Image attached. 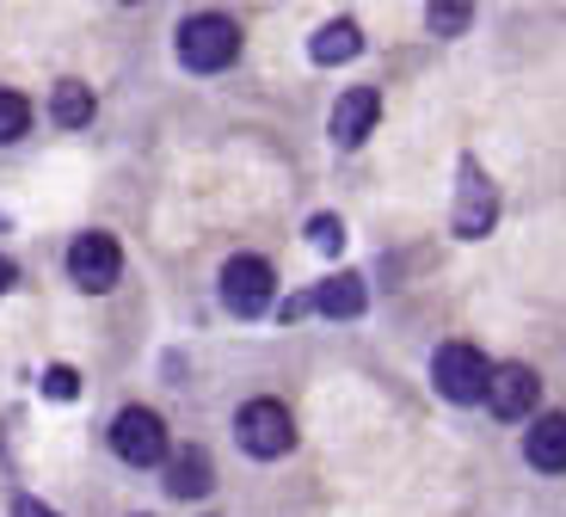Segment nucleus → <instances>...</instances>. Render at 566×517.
I'll list each match as a JSON object with an SVG mask.
<instances>
[{
  "label": "nucleus",
  "mask_w": 566,
  "mask_h": 517,
  "mask_svg": "<svg viewBox=\"0 0 566 517\" xmlns=\"http://www.w3.org/2000/svg\"><path fill=\"white\" fill-rule=\"evenodd\" d=\"M234 56H241V25H234V19L198 13V19H185L179 25V62L185 69L216 74V69H228Z\"/></svg>",
  "instance_id": "obj_1"
},
{
  "label": "nucleus",
  "mask_w": 566,
  "mask_h": 517,
  "mask_svg": "<svg viewBox=\"0 0 566 517\" xmlns=\"http://www.w3.org/2000/svg\"><path fill=\"white\" fill-rule=\"evenodd\" d=\"M431 382H438L443 401L455 406H474L486 401V382H493V364H486L474 345H443L438 358H431Z\"/></svg>",
  "instance_id": "obj_2"
},
{
  "label": "nucleus",
  "mask_w": 566,
  "mask_h": 517,
  "mask_svg": "<svg viewBox=\"0 0 566 517\" xmlns=\"http://www.w3.org/2000/svg\"><path fill=\"white\" fill-rule=\"evenodd\" d=\"M234 432H241V449L259 462L283 456V449L296 444V420H290V406L283 401H247L241 420H234Z\"/></svg>",
  "instance_id": "obj_3"
},
{
  "label": "nucleus",
  "mask_w": 566,
  "mask_h": 517,
  "mask_svg": "<svg viewBox=\"0 0 566 517\" xmlns=\"http://www.w3.org/2000/svg\"><path fill=\"white\" fill-rule=\"evenodd\" d=\"M112 449L129 462V468H155V462H167V425H160V413H148V406H124L112 420Z\"/></svg>",
  "instance_id": "obj_4"
},
{
  "label": "nucleus",
  "mask_w": 566,
  "mask_h": 517,
  "mask_svg": "<svg viewBox=\"0 0 566 517\" xmlns=\"http://www.w3.org/2000/svg\"><path fill=\"white\" fill-rule=\"evenodd\" d=\"M271 266L259 259V252H234L222 266V302L228 314H241V321H253V314H265L271 308Z\"/></svg>",
  "instance_id": "obj_5"
},
{
  "label": "nucleus",
  "mask_w": 566,
  "mask_h": 517,
  "mask_svg": "<svg viewBox=\"0 0 566 517\" xmlns=\"http://www.w3.org/2000/svg\"><path fill=\"white\" fill-rule=\"evenodd\" d=\"M69 278L81 283V290H112L117 278H124V252H117L112 235H81L69 247Z\"/></svg>",
  "instance_id": "obj_6"
},
{
  "label": "nucleus",
  "mask_w": 566,
  "mask_h": 517,
  "mask_svg": "<svg viewBox=\"0 0 566 517\" xmlns=\"http://www.w3.org/2000/svg\"><path fill=\"white\" fill-rule=\"evenodd\" d=\"M499 216V192L474 161H462V197H455V235L462 240H481Z\"/></svg>",
  "instance_id": "obj_7"
},
{
  "label": "nucleus",
  "mask_w": 566,
  "mask_h": 517,
  "mask_svg": "<svg viewBox=\"0 0 566 517\" xmlns=\"http://www.w3.org/2000/svg\"><path fill=\"white\" fill-rule=\"evenodd\" d=\"M536 394H542V376L530 364H499L493 382H486V406H493L499 420H530Z\"/></svg>",
  "instance_id": "obj_8"
},
{
  "label": "nucleus",
  "mask_w": 566,
  "mask_h": 517,
  "mask_svg": "<svg viewBox=\"0 0 566 517\" xmlns=\"http://www.w3.org/2000/svg\"><path fill=\"white\" fill-rule=\"evenodd\" d=\"M376 112H382V99L369 93V86H352V93L333 105V142H339V148H364V136L376 130Z\"/></svg>",
  "instance_id": "obj_9"
},
{
  "label": "nucleus",
  "mask_w": 566,
  "mask_h": 517,
  "mask_svg": "<svg viewBox=\"0 0 566 517\" xmlns=\"http://www.w3.org/2000/svg\"><path fill=\"white\" fill-rule=\"evenodd\" d=\"M524 456L536 462L542 475H566V413H542L524 437Z\"/></svg>",
  "instance_id": "obj_10"
},
{
  "label": "nucleus",
  "mask_w": 566,
  "mask_h": 517,
  "mask_svg": "<svg viewBox=\"0 0 566 517\" xmlns=\"http://www.w3.org/2000/svg\"><path fill=\"white\" fill-rule=\"evenodd\" d=\"M357 50H364V31H357L352 19H333V25H321L308 38V56L321 62V69H339V62H352Z\"/></svg>",
  "instance_id": "obj_11"
},
{
  "label": "nucleus",
  "mask_w": 566,
  "mask_h": 517,
  "mask_svg": "<svg viewBox=\"0 0 566 517\" xmlns=\"http://www.w3.org/2000/svg\"><path fill=\"white\" fill-rule=\"evenodd\" d=\"M210 456L203 449H179V456H167V487H172V499H203L210 493Z\"/></svg>",
  "instance_id": "obj_12"
},
{
  "label": "nucleus",
  "mask_w": 566,
  "mask_h": 517,
  "mask_svg": "<svg viewBox=\"0 0 566 517\" xmlns=\"http://www.w3.org/2000/svg\"><path fill=\"white\" fill-rule=\"evenodd\" d=\"M364 283L352 278V271H339V278H326L321 290H314V308H321V314H333V321H352V314H364Z\"/></svg>",
  "instance_id": "obj_13"
},
{
  "label": "nucleus",
  "mask_w": 566,
  "mask_h": 517,
  "mask_svg": "<svg viewBox=\"0 0 566 517\" xmlns=\"http://www.w3.org/2000/svg\"><path fill=\"white\" fill-rule=\"evenodd\" d=\"M50 112H56L62 130H86V124H93V93H86L81 81H62L56 99H50Z\"/></svg>",
  "instance_id": "obj_14"
},
{
  "label": "nucleus",
  "mask_w": 566,
  "mask_h": 517,
  "mask_svg": "<svg viewBox=\"0 0 566 517\" xmlns=\"http://www.w3.org/2000/svg\"><path fill=\"white\" fill-rule=\"evenodd\" d=\"M25 130H31V99L0 86V142H19Z\"/></svg>",
  "instance_id": "obj_15"
},
{
  "label": "nucleus",
  "mask_w": 566,
  "mask_h": 517,
  "mask_svg": "<svg viewBox=\"0 0 566 517\" xmlns=\"http://www.w3.org/2000/svg\"><path fill=\"white\" fill-rule=\"evenodd\" d=\"M468 19H474V7H450V0H443V7H424V25H431V31H443V38L468 31Z\"/></svg>",
  "instance_id": "obj_16"
},
{
  "label": "nucleus",
  "mask_w": 566,
  "mask_h": 517,
  "mask_svg": "<svg viewBox=\"0 0 566 517\" xmlns=\"http://www.w3.org/2000/svg\"><path fill=\"white\" fill-rule=\"evenodd\" d=\"M308 240H314L321 252H339V247H345V228H339V216H314V223H308Z\"/></svg>",
  "instance_id": "obj_17"
},
{
  "label": "nucleus",
  "mask_w": 566,
  "mask_h": 517,
  "mask_svg": "<svg viewBox=\"0 0 566 517\" xmlns=\"http://www.w3.org/2000/svg\"><path fill=\"white\" fill-rule=\"evenodd\" d=\"M74 389H81V382H74L69 364H50V370H43V394H50V401H74Z\"/></svg>",
  "instance_id": "obj_18"
},
{
  "label": "nucleus",
  "mask_w": 566,
  "mask_h": 517,
  "mask_svg": "<svg viewBox=\"0 0 566 517\" xmlns=\"http://www.w3.org/2000/svg\"><path fill=\"white\" fill-rule=\"evenodd\" d=\"M13 517H56V511H50V505H38V499H19Z\"/></svg>",
  "instance_id": "obj_19"
},
{
  "label": "nucleus",
  "mask_w": 566,
  "mask_h": 517,
  "mask_svg": "<svg viewBox=\"0 0 566 517\" xmlns=\"http://www.w3.org/2000/svg\"><path fill=\"white\" fill-rule=\"evenodd\" d=\"M13 278H19V271H13V259H0V296L13 290Z\"/></svg>",
  "instance_id": "obj_20"
}]
</instances>
